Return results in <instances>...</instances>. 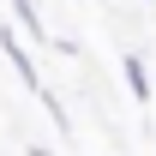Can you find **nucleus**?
Instances as JSON below:
<instances>
[{"label":"nucleus","instance_id":"7ed1b4c3","mask_svg":"<svg viewBox=\"0 0 156 156\" xmlns=\"http://www.w3.org/2000/svg\"><path fill=\"white\" fill-rule=\"evenodd\" d=\"M120 66H126V84H132V96H138V102H150V72H144V60H138V54H126Z\"/></svg>","mask_w":156,"mask_h":156},{"label":"nucleus","instance_id":"f257e3e1","mask_svg":"<svg viewBox=\"0 0 156 156\" xmlns=\"http://www.w3.org/2000/svg\"><path fill=\"white\" fill-rule=\"evenodd\" d=\"M0 54L12 60V72H18L24 84H30V90H36V96H48V90H42V78H36V66H30V54H24V42L12 36V30H6V24H0Z\"/></svg>","mask_w":156,"mask_h":156},{"label":"nucleus","instance_id":"f03ea898","mask_svg":"<svg viewBox=\"0 0 156 156\" xmlns=\"http://www.w3.org/2000/svg\"><path fill=\"white\" fill-rule=\"evenodd\" d=\"M12 12H18V24L30 30V42H48V24H42V12H36V0H12Z\"/></svg>","mask_w":156,"mask_h":156}]
</instances>
